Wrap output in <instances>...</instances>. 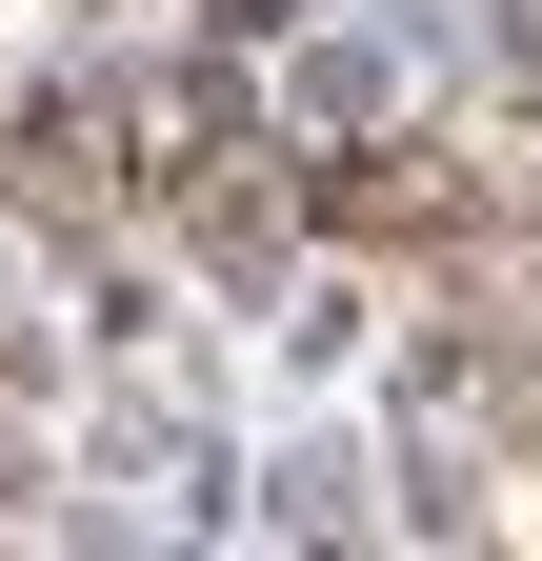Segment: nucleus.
I'll return each instance as SVG.
<instances>
[{
  "label": "nucleus",
  "mask_w": 542,
  "mask_h": 561,
  "mask_svg": "<svg viewBox=\"0 0 542 561\" xmlns=\"http://www.w3.org/2000/svg\"><path fill=\"white\" fill-rule=\"evenodd\" d=\"M302 201H321V241L442 261V241H483V221H503V161H462V140H422V121H402V140H342Z\"/></svg>",
  "instance_id": "1"
},
{
  "label": "nucleus",
  "mask_w": 542,
  "mask_h": 561,
  "mask_svg": "<svg viewBox=\"0 0 542 561\" xmlns=\"http://www.w3.org/2000/svg\"><path fill=\"white\" fill-rule=\"evenodd\" d=\"M161 201H181V261L222 280V301H261V280L302 261V221H321V201H302V181H261V161H201V181H161Z\"/></svg>",
  "instance_id": "3"
},
{
  "label": "nucleus",
  "mask_w": 542,
  "mask_h": 561,
  "mask_svg": "<svg viewBox=\"0 0 542 561\" xmlns=\"http://www.w3.org/2000/svg\"><path fill=\"white\" fill-rule=\"evenodd\" d=\"M0 221H41V241H101V221H121L101 101H0Z\"/></svg>",
  "instance_id": "2"
}]
</instances>
